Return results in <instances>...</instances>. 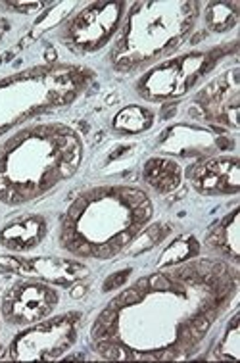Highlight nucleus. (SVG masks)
Returning a JSON list of instances; mask_svg holds the SVG:
<instances>
[{"label":"nucleus","mask_w":240,"mask_h":363,"mask_svg":"<svg viewBox=\"0 0 240 363\" xmlns=\"http://www.w3.org/2000/svg\"><path fill=\"white\" fill-rule=\"evenodd\" d=\"M83 143L72 127L42 123L13 133L0 145V202L21 206L77 173Z\"/></svg>","instance_id":"f257e3e1"},{"label":"nucleus","mask_w":240,"mask_h":363,"mask_svg":"<svg viewBox=\"0 0 240 363\" xmlns=\"http://www.w3.org/2000/svg\"><path fill=\"white\" fill-rule=\"evenodd\" d=\"M152 211V202L139 189H93L66 211L60 246L77 258H112L139 237Z\"/></svg>","instance_id":"f03ea898"},{"label":"nucleus","mask_w":240,"mask_h":363,"mask_svg":"<svg viewBox=\"0 0 240 363\" xmlns=\"http://www.w3.org/2000/svg\"><path fill=\"white\" fill-rule=\"evenodd\" d=\"M200 13L198 2H137L112 50L115 72H135L181 47Z\"/></svg>","instance_id":"7ed1b4c3"},{"label":"nucleus","mask_w":240,"mask_h":363,"mask_svg":"<svg viewBox=\"0 0 240 363\" xmlns=\"http://www.w3.org/2000/svg\"><path fill=\"white\" fill-rule=\"evenodd\" d=\"M125 2H93L64 23L62 43L74 52L88 54L106 47L120 27Z\"/></svg>","instance_id":"20e7f679"},{"label":"nucleus","mask_w":240,"mask_h":363,"mask_svg":"<svg viewBox=\"0 0 240 363\" xmlns=\"http://www.w3.org/2000/svg\"><path fill=\"white\" fill-rule=\"evenodd\" d=\"M217 56L215 52H196L169 60L148 72L137 85L139 96L152 102L169 100L185 94L202 75L212 69Z\"/></svg>","instance_id":"39448f33"},{"label":"nucleus","mask_w":240,"mask_h":363,"mask_svg":"<svg viewBox=\"0 0 240 363\" xmlns=\"http://www.w3.org/2000/svg\"><path fill=\"white\" fill-rule=\"evenodd\" d=\"M81 313H66L23 330L10 344V359H58L77 340Z\"/></svg>","instance_id":"423d86ee"},{"label":"nucleus","mask_w":240,"mask_h":363,"mask_svg":"<svg viewBox=\"0 0 240 363\" xmlns=\"http://www.w3.org/2000/svg\"><path fill=\"white\" fill-rule=\"evenodd\" d=\"M60 302L58 292L39 281H21L10 286L2 298V315L10 325H33L45 319Z\"/></svg>","instance_id":"0eeeda50"},{"label":"nucleus","mask_w":240,"mask_h":363,"mask_svg":"<svg viewBox=\"0 0 240 363\" xmlns=\"http://www.w3.org/2000/svg\"><path fill=\"white\" fill-rule=\"evenodd\" d=\"M239 158H207L190 165L187 172L188 181L196 192L204 196H219V194H236L240 189Z\"/></svg>","instance_id":"6e6552de"},{"label":"nucleus","mask_w":240,"mask_h":363,"mask_svg":"<svg viewBox=\"0 0 240 363\" xmlns=\"http://www.w3.org/2000/svg\"><path fill=\"white\" fill-rule=\"evenodd\" d=\"M0 265L8 271L20 273V275H33L45 281H52L56 284H67L79 281L88 273L85 265L72 262V259H54V258H0Z\"/></svg>","instance_id":"1a4fd4ad"},{"label":"nucleus","mask_w":240,"mask_h":363,"mask_svg":"<svg viewBox=\"0 0 240 363\" xmlns=\"http://www.w3.org/2000/svg\"><path fill=\"white\" fill-rule=\"evenodd\" d=\"M47 231L48 223L42 216L13 219L12 223L4 225L0 231V246L12 252H29L45 240Z\"/></svg>","instance_id":"9d476101"},{"label":"nucleus","mask_w":240,"mask_h":363,"mask_svg":"<svg viewBox=\"0 0 240 363\" xmlns=\"http://www.w3.org/2000/svg\"><path fill=\"white\" fill-rule=\"evenodd\" d=\"M142 177H144L150 189L160 192V194H169L175 189H179L183 172H181V165L175 160L150 158L144 164Z\"/></svg>","instance_id":"9b49d317"},{"label":"nucleus","mask_w":240,"mask_h":363,"mask_svg":"<svg viewBox=\"0 0 240 363\" xmlns=\"http://www.w3.org/2000/svg\"><path fill=\"white\" fill-rule=\"evenodd\" d=\"M206 246L215 254L239 262V210H233L206 237Z\"/></svg>","instance_id":"f8f14e48"},{"label":"nucleus","mask_w":240,"mask_h":363,"mask_svg":"<svg viewBox=\"0 0 240 363\" xmlns=\"http://www.w3.org/2000/svg\"><path fill=\"white\" fill-rule=\"evenodd\" d=\"M154 125V112L144 106H127L114 118V131L120 135H137Z\"/></svg>","instance_id":"ddd939ff"},{"label":"nucleus","mask_w":240,"mask_h":363,"mask_svg":"<svg viewBox=\"0 0 240 363\" xmlns=\"http://www.w3.org/2000/svg\"><path fill=\"white\" fill-rule=\"evenodd\" d=\"M239 4L236 2H212L206 10V26L215 33H225L236 26Z\"/></svg>","instance_id":"4468645a"},{"label":"nucleus","mask_w":240,"mask_h":363,"mask_svg":"<svg viewBox=\"0 0 240 363\" xmlns=\"http://www.w3.org/2000/svg\"><path fill=\"white\" fill-rule=\"evenodd\" d=\"M196 254H198V242H196V238H177L175 242H171L164 250V254L160 256V265L161 267H173V265L187 262V259H190Z\"/></svg>","instance_id":"2eb2a0df"},{"label":"nucleus","mask_w":240,"mask_h":363,"mask_svg":"<svg viewBox=\"0 0 240 363\" xmlns=\"http://www.w3.org/2000/svg\"><path fill=\"white\" fill-rule=\"evenodd\" d=\"M239 315H234L229 323L227 330H225V338L221 340L217 350H215V357L217 359H231L236 362L239 359Z\"/></svg>","instance_id":"dca6fc26"},{"label":"nucleus","mask_w":240,"mask_h":363,"mask_svg":"<svg viewBox=\"0 0 240 363\" xmlns=\"http://www.w3.org/2000/svg\"><path fill=\"white\" fill-rule=\"evenodd\" d=\"M47 6L45 2H8L6 8L10 10H16L18 13H33L39 12L42 8Z\"/></svg>","instance_id":"f3484780"},{"label":"nucleus","mask_w":240,"mask_h":363,"mask_svg":"<svg viewBox=\"0 0 240 363\" xmlns=\"http://www.w3.org/2000/svg\"><path fill=\"white\" fill-rule=\"evenodd\" d=\"M129 273H131V269H123L120 271V273H115L114 277H110L104 283V292H110L114 291V289H118V286H121V284L125 283L127 277H129Z\"/></svg>","instance_id":"a211bd4d"},{"label":"nucleus","mask_w":240,"mask_h":363,"mask_svg":"<svg viewBox=\"0 0 240 363\" xmlns=\"http://www.w3.org/2000/svg\"><path fill=\"white\" fill-rule=\"evenodd\" d=\"M85 294V286H75L74 291H72V296L74 298H81Z\"/></svg>","instance_id":"6ab92c4d"},{"label":"nucleus","mask_w":240,"mask_h":363,"mask_svg":"<svg viewBox=\"0 0 240 363\" xmlns=\"http://www.w3.org/2000/svg\"><path fill=\"white\" fill-rule=\"evenodd\" d=\"M8 23H4V21H0V39H2V35H4V31H6Z\"/></svg>","instance_id":"aec40b11"}]
</instances>
